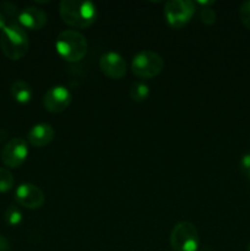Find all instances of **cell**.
Segmentation results:
<instances>
[{"mask_svg":"<svg viewBox=\"0 0 250 251\" xmlns=\"http://www.w3.org/2000/svg\"><path fill=\"white\" fill-rule=\"evenodd\" d=\"M28 156V146L24 139L15 137L4 146L1 151V161L9 168H17L26 161Z\"/></svg>","mask_w":250,"mask_h":251,"instance_id":"cell-7","label":"cell"},{"mask_svg":"<svg viewBox=\"0 0 250 251\" xmlns=\"http://www.w3.org/2000/svg\"><path fill=\"white\" fill-rule=\"evenodd\" d=\"M100 69L107 77L119 80L126 74V63L117 51H107L100 56Z\"/></svg>","mask_w":250,"mask_h":251,"instance_id":"cell-10","label":"cell"},{"mask_svg":"<svg viewBox=\"0 0 250 251\" xmlns=\"http://www.w3.org/2000/svg\"><path fill=\"white\" fill-rule=\"evenodd\" d=\"M53 126L48 123H38L33 125L27 134V140L34 147H44L50 144L54 139Z\"/></svg>","mask_w":250,"mask_h":251,"instance_id":"cell-12","label":"cell"},{"mask_svg":"<svg viewBox=\"0 0 250 251\" xmlns=\"http://www.w3.org/2000/svg\"><path fill=\"white\" fill-rule=\"evenodd\" d=\"M239 17L242 24L250 29V0L244 1L239 7Z\"/></svg>","mask_w":250,"mask_h":251,"instance_id":"cell-17","label":"cell"},{"mask_svg":"<svg viewBox=\"0 0 250 251\" xmlns=\"http://www.w3.org/2000/svg\"><path fill=\"white\" fill-rule=\"evenodd\" d=\"M71 93L65 86L56 85L49 88L43 96V105L47 112L61 113L70 105Z\"/></svg>","mask_w":250,"mask_h":251,"instance_id":"cell-8","label":"cell"},{"mask_svg":"<svg viewBox=\"0 0 250 251\" xmlns=\"http://www.w3.org/2000/svg\"><path fill=\"white\" fill-rule=\"evenodd\" d=\"M1 50L11 60H20L28 51L27 32L17 22H9L0 33Z\"/></svg>","mask_w":250,"mask_h":251,"instance_id":"cell-2","label":"cell"},{"mask_svg":"<svg viewBox=\"0 0 250 251\" xmlns=\"http://www.w3.org/2000/svg\"><path fill=\"white\" fill-rule=\"evenodd\" d=\"M248 251H250V242L248 243Z\"/></svg>","mask_w":250,"mask_h":251,"instance_id":"cell-23","label":"cell"},{"mask_svg":"<svg viewBox=\"0 0 250 251\" xmlns=\"http://www.w3.org/2000/svg\"><path fill=\"white\" fill-rule=\"evenodd\" d=\"M201 21L203 22L205 25H207V26H211V25H213L216 22V12L215 10H212L211 7H203L202 10H201Z\"/></svg>","mask_w":250,"mask_h":251,"instance_id":"cell-18","label":"cell"},{"mask_svg":"<svg viewBox=\"0 0 250 251\" xmlns=\"http://www.w3.org/2000/svg\"><path fill=\"white\" fill-rule=\"evenodd\" d=\"M200 238L195 226L189 221L176 223L171 232V247L174 251H198Z\"/></svg>","mask_w":250,"mask_h":251,"instance_id":"cell-4","label":"cell"},{"mask_svg":"<svg viewBox=\"0 0 250 251\" xmlns=\"http://www.w3.org/2000/svg\"><path fill=\"white\" fill-rule=\"evenodd\" d=\"M240 169H242L243 174L250 180V153L244 154L242 157V159H240Z\"/></svg>","mask_w":250,"mask_h":251,"instance_id":"cell-20","label":"cell"},{"mask_svg":"<svg viewBox=\"0 0 250 251\" xmlns=\"http://www.w3.org/2000/svg\"><path fill=\"white\" fill-rule=\"evenodd\" d=\"M6 25H7L6 17H5V15L0 11V31H2V29L5 28V27H6Z\"/></svg>","mask_w":250,"mask_h":251,"instance_id":"cell-22","label":"cell"},{"mask_svg":"<svg viewBox=\"0 0 250 251\" xmlns=\"http://www.w3.org/2000/svg\"><path fill=\"white\" fill-rule=\"evenodd\" d=\"M88 44L85 36L76 29H66L59 33L55 41L56 53L69 63L80 61L87 53Z\"/></svg>","mask_w":250,"mask_h":251,"instance_id":"cell-3","label":"cell"},{"mask_svg":"<svg viewBox=\"0 0 250 251\" xmlns=\"http://www.w3.org/2000/svg\"><path fill=\"white\" fill-rule=\"evenodd\" d=\"M15 199L20 206L29 208V210H36L43 206L44 194L37 185L31 183H22L17 186L15 191Z\"/></svg>","mask_w":250,"mask_h":251,"instance_id":"cell-9","label":"cell"},{"mask_svg":"<svg viewBox=\"0 0 250 251\" xmlns=\"http://www.w3.org/2000/svg\"><path fill=\"white\" fill-rule=\"evenodd\" d=\"M10 92H11L12 98L16 100L20 104H26L32 100L33 96V91H32L31 85L24 80H16L12 82L11 87H10Z\"/></svg>","mask_w":250,"mask_h":251,"instance_id":"cell-13","label":"cell"},{"mask_svg":"<svg viewBox=\"0 0 250 251\" xmlns=\"http://www.w3.org/2000/svg\"><path fill=\"white\" fill-rule=\"evenodd\" d=\"M5 222L11 227H17L22 222V212L19 206L10 205L5 211Z\"/></svg>","mask_w":250,"mask_h":251,"instance_id":"cell-15","label":"cell"},{"mask_svg":"<svg viewBox=\"0 0 250 251\" xmlns=\"http://www.w3.org/2000/svg\"><path fill=\"white\" fill-rule=\"evenodd\" d=\"M48 21V16L43 9L37 6H27L19 12L17 24L24 28L28 29H41L46 26Z\"/></svg>","mask_w":250,"mask_h":251,"instance_id":"cell-11","label":"cell"},{"mask_svg":"<svg viewBox=\"0 0 250 251\" xmlns=\"http://www.w3.org/2000/svg\"><path fill=\"white\" fill-rule=\"evenodd\" d=\"M150 87L144 82H134L130 87V97L135 102H144L149 98Z\"/></svg>","mask_w":250,"mask_h":251,"instance_id":"cell-14","label":"cell"},{"mask_svg":"<svg viewBox=\"0 0 250 251\" xmlns=\"http://www.w3.org/2000/svg\"><path fill=\"white\" fill-rule=\"evenodd\" d=\"M163 14L172 28H181L195 14V4L190 0H171L164 5Z\"/></svg>","mask_w":250,"mask_h":251,"instance_id":"cell-6","label":"cell"},{"mask_svg":"<svg viewBox=\"0 0 250 251\" xmlns=\"http://www.w3.org/2000/svg\"><path fill=\"white\" fill-rule=\"evenodd\" d=\"M14 186V176L11 172L6 168L0 167V193H6Z\"/></svg>","mask_w":250,"mask_h":251,"instance_id":"cell-16","label":"cell"},{"mask_svg":"<svg viewBox=\"0 0 250 251\" xmlns=\"http://www.w3.org/2000/svg\"><path fill=\"white\" fill-rule=\"evenodd\" d=\"M0 6H1V12L5 15V17H6V15L9 17H15V16H19V10H17L16 5L12 4V2L10 1H4L0 4Z\"/></svg>","mask_w":250,"mask_h":251,"instance_id":"cell-19","label":"cell"},{"mask_svg":"<svg viewBox=\"0 0 250 251\" xmlns=\"http://www.w3.org/2000/svg\"><path fill=\"white\" fill-rule=\"evenodd\" d=\"M59 12L65 24L75 28H87L97 19V7L86 0H63Z\"/></svg>","mask_w":250,"mask_h":251,"instance_id":"cell-1","label":"cell"},{"mask_svg":"<svg viewBox=\"0 0 250 251\" xmlns=\"http://www.w3.org/2000/svg\"><path fill=\"white\" fill-rule=\"evenodd\" d=\"M0 251H10L9 240L2 235H0Z\"/></svg>","mask_w":250,"mask_h":251,"instance_id":"cell-21","label":"cell"},{"mask_svg":"<svg viewBox=\"0 0 250 251\" xmlns=\"http://www.w3.org/2000/svg\"><path fill=\"white\" fill-rule=\"evenodd\" d=\"M164 68L163 58L158 53L142 50L132 58L131 71L140 78H152L162 73Z\"/></svg>","mask_w":250,"mask_h":251,"instance_id":"cell-5","label":"cell"}]
</instances>
